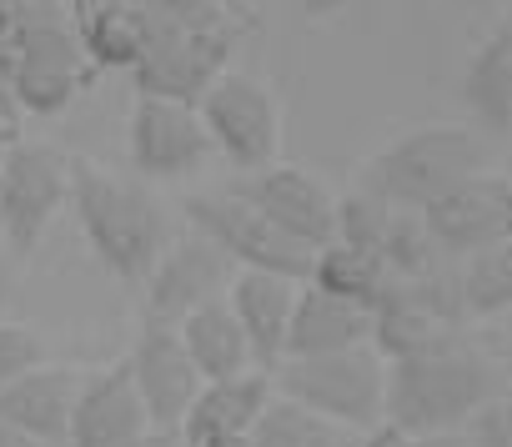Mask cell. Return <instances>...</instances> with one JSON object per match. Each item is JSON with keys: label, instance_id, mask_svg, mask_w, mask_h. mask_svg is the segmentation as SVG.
Masks as SVG:
<instances>
[{"label": "cell", "instance_id": "obj_1", "mask_svg": "<svg viewBox=\"0 0 512 447\" xmlns=\"http://www.w3.org/2000/svg\"><path fill=\"white\" fill-rule=\"evenodd\" d=\"M502 397V362L467 332H447L432 347L387 362V422L427 432H467L482 407Z\"/></svg>", "mask_w": 512, "mask_h": 447}, {"label": "cell", "instance_id": "obj_2", "mask_svg": "<svg viewBox=\"0 0 512 447\" xmlns=\"http://www.w3.org/2000/svg\"><path fill=\"white\" fill-rule=\"evenodd\" d=\"M71 211L96 262L131 287H146L151 267L176 237L171 211L151 186L116 176L96 161H71Z\"/></svg>", "mask_w": 512, "mask_h": 447}, {"label": "cell", "instance_id": "obj_3", "mask_svg": "<svg viewBox=\"0 0 512 447\" xmlns=\"http://www.w3.org/2000/svg\"><path fill=\"white\" fill-rule=\"evenodd\" d=\"M482 141L467 126H417L407 136H397L392 146H382L357 186L382 196L392 211H427L437 196H447L457 181L482 171Z\"/></svg>", "mask_w": 512, "mask_h": 447}, {"label": "cell", "instance_id": "obj_4", "mask_svg": "<svg viewBox=\"0 0 512 447\" xmlns=\"http://www.w3.org/2000/svg\"><path fill=\"white\" fill-rule=\"evenodd\" d=\"M6 81L26 116H61L96 81V66L86 61L61 0H26L21 6V36Z\"/></svg>", "mask_w": 512, "mask_h": 447}, {"label": "cell", "instance_id": "obj_5", "mask_svg": "<svg viewBox=\"0 0 512 447\" xmlns=\"http://www.w3.org/2000/svg\"><path fill=\"white\" fill-rule=\"evenodd\" d=\"M277 397L342 422L352 432H372L387 422V362L377 347H347L327 357H287L277 372Z\"/></svg>", "mask_w": 512, "mask_h": 447}, {"label": "cell", "instance_id": "obj_6", "mask_svg": "<svg viewBox=\"0 0 512 447\" xmlns=\"http://www.w3.org/2000/svg\"><path fill=\"white\" fill-rule=\"evenodd\" d=\"M181 216H186L191 232H201L206 242H216L236 262V272H277V277H292V282L312 277L317 252H307L302 242L277 232L262 211H251L226 186L221 191H191L181 201Z\"/></svg>", "mask_w": 512, "mask_h": 447}, {"label": "cell", "instance_id": "obj_7", "mask_svg": "<svg viewBox=\"0 0 512 447\" xmlns=\"http://www.w3.org/2000/svg\"><path fill=\"white\" fill-rule=\"evenodd\" d=\"M66 201H71V156L41 141H16L0 156V242L16 262H26L41 247Z\"/></svg>", "mask_w": 512, "mask_h": 447}, {"label": "cell", "instance_id": "obj_8", "mask_svg": "<svg viewBox=\"0 0 512 447\" xmlns=\"http://www.w3.org/2000/svg\"><path fill=\"white\" fill-rule=\"evenodd\" d=\"M231 51H236V26H226V31H191V26H171V21L151 16L146 51H141L136 71H131L136 96L196 106L226 76Z\"/></svg>", "mask_w": 512, "mask_h": 447}, {"label": "cell", "instance_id": "obj_9", "mask_svg": "<svg viewBox=\"0 0 512 447\" xmlns=\"http://www.w3.org/2000/svg\"><path fill=\"white\" fill-rule=\"evenodd\" d=\"M201 126L211 136V146L246 176V171H262L277 166L282 151V111L277 96L267 91V81H256L246 71H226L201 101Z\"/></svg>", "mask_w": 512, "mask_h": 447}, {"label": "cell", "instance_id": "obj_10", "mask_svg": "<svg viewBox=\"0 0 512 447\" xmlns=\"http://www.w3.org/2000/svg\"><path fill=\"white\" fill-rule=\"evenodd\" d=\"M231 196H241L251 211H262L277 232H287L292 242H302L307 252H322L337 242V201L332 191L302 171V166H262L246 171L226 186Z\"/></svg>", "mask_w": 512, "mask_h": 447}, {"label": "cell", "instance_id": "obj_11", "mask_svg": "<svg viewBox=\"0 0 512 447\" xmlns=\"http://www.w3.org/2000/svg\"><path fill=\"white\" fill-rule=\"evenodd\" d=\"M231 282H236V262L216 242H206L201 232L186 227L181 237H171V247L161 252V262L146 277V317L176 327L196 307L221 302L231 292Z\"/></svg>", "mask_w": 512, "mask_h": 447}, {"label": "cell", "instance_id": "obj_12", "mask_svg": "<svg viewBox=\"0 0 512 447\" xmlns=\"http://www.w3.org/2000/svg\"><path fill=\"white\" fill-rule=\"evenodd\" d=\"M126 146H131L136 171L151 181H186L216 151L196 106L156 101V96H136L131 121H126Z\"/></svg>", "mask_w": 512, "mask_h": 447}, {"label": "cell", "instance_id": "obj_13", "mask_svg": "<svg viewBox=\"0 0 512 447\" xmlns=\"http://www.w3.org/2000/svg\"><path fill=\"white\" fill-rule=\"evenodd\" d=\"M126 367H131V382H136V392H141V407H146L151 427H156V432H181V422H186V412H191V402H196V392H201L206 382H201V372L191 367V357H186L176 327L141 317L136 347H131Z\"/></svg>", "mask_w": 512, "mask_h": 447}, {"label": "cell", "instance_id": "obj_14", "mask_svg": "<svg viewBox=\"0 0 512 447\" xmlns=\"http://www.w3.org/2000/svg\"><path fill=\"white\" fill-rule=\"evenodd\" d=\"M507 196H512V186L487 171H477V176L457 181L447 196H437L422 211V221H427L432 242L442 247V257H472V252L507 242Z\"/></svg>", "mask_w": 512, "mask_h": 447}, {"label": "cell", "instance_id": "obj_15", "mask_svg": "<svg viewBox=\"0 0 512 447\" xmlns=\"http://www.w3.org/2000/svg\"><path fill=\"white\" fill-rule=\"evenodd\" d=\"M146 432H151V417L141 407V392H136L126 362H111V367L81 377L66 447H126Z\"/></svg>", "mask_w": 512, "mask_h": 447}, {"label": "cell", "instance_id": "obj_16", "mask_svg": "<svg viewBox=\"0 0 512 447\" xmlns=\"http://www.w3.org/2000/svg\"><path fill=\"white\" fill-rule=\"evenodd\" d=\"M307 282H292V277H277V272H236L226 302L251 342V357L256 367L277 372L287 362V332H292V312H297V297H302Z\"/></svg>", "mask_w": 512, "mask_h": 447}, {"label": "cell", "instance_id": "obj_17", "mask_svg": "<svg viewBox=\"0 0 512 447\" xmlns=\"http://www.w3.org/2000/svg\"><path fill=\"white\" fill-rule=\"evenodd\" d=\"M76 367L61 362H41L26 377H16L0 392V422H11L16 432H26L36 447L46 442H66L71 437V412H76V392H81Z\"/></svg>", "mask_w": 512, "mask_h": 447}, {"label": "cell", "instance_id": "obj_18", "mask_svg": "<svg viewBox=\"0 0 512 447\" xmlns=\"http://www.w3.org/2000/svg\"><path fill=\"white\" fill-rule=\"evenodd\" d=\"M272 397H277V382L267 367H251V372L226 377V382H206L181 422V442L206 447L216 437H251L262 412L272 407Z\"/></svg>", "mask_w": 512, "mask_h": 447}, {"label": "cell", "instance_id": "obj_19", "mask_svg": "<svg viewBox=\"0 0 512 447\" xmlns=\"http://www.w3.org/2000/svg\"><path fill=\"white\" fill-rule=\"evenodd\" d=\"M76 41L96 71H136L151 16L136 0H66Z\"/></svg>", "mask_w": 512, "mask_h": 447}, {"label": "cell", "instance_id": "obj_20", "mask_svg": "<svg viewBox=\"0 0 512 447\" xmlns=\"http://www.w3.org/2000/svg\"><path fill=\"white\" fill-rule=\"evenodd\" d=\"M347 347H372V307L317 292L312 282L297 297L292 332H287V357H327Z\"/></svg>", "mask_w": 512, "mask_h": 447}, {"label": "cell", "instance_id": "obj_21", "mask_svg": "<svg viewBox=\"0 0 512 447\" xmlns=\"http://www.w3.org/2000/svg\"><path fill=\"white\" fill-rule=\"evenodd\" d=\"M457 96L467 106V116L482 126V131H497L507 136L512 131V21L497 26L462 66V81H457Z\"/></svg>", "mask_w": 512, "mask_h": 447}, {"label": "cell", "instance_id": "obj_22", "mask_svg": "<svg viewBox=\"0 0 512 447\" xmlns=\"http://www.w3.org/2000/svg\"><path fill=\"white\" fill-rule=\"evenodd\" d=\"M176 337L191 357V367L201 372V382H226V377H241L256 367L251 357V342L231 312V302H211V307H196L186 322H176Z\"/></svg>", "mask_w": 512, "mask_h": 447}, {"label": "cell", "instance_id": "obj_23", "mask_svg": "<svg viewBox=\"0 0 512 447\" xmlns=\"http://www.w3.org/2000/svg\"><path fill=\"white\" fill-rule=\"evenodd\" d=\"M367 432H352L342 422H327L287 397H272V407L262 412V422H256L251 442L256 447H362Z\"/></svg>", "mask_w": 512, "mask_h": 447}, {"label": "cell", "instance_id": "obj_24", "mask_svg": "<svg viewBox=\"0 0 512 447\" xmlns=\"http://www.w3.org/2000/svg\"><path fill=\"white\" fill-rule=\"evenodd\" d=\"M307 282H312L317 292H332V297H347V302L372 307L377 292L387 287V267H382V257H372V252H357V247L332 242V247H322V252L312 257V277H307Z\"/></svg>", "mask_w": 512, "mask_h": 447}, {"label": "cell", "instance_id": "obj_25", "mask_svg": "<svg viewBox=\"0 0 512 447\" xmlns=\"http://www.w3.org/2000/svg\"><path fill=\"white\" fill-rule=\"evenodd\" d=\"M457 287H462V307L467 317H497L512 312V242H497L487 252L462 257L457 267Z\"/></svg>", "mask_w": 512, "mask_h": 447}, {"label": "cell", "instance_id": "obj_26", "mask_svg": "<svg viewBox=\"0 0 512 447\" xmlns=\"http://www.w3.org/2000/svg\"><path fill=\"white\" fill-rule=\"evenodd\" d=\"M382 267H387V277H402V282L447 267L442 247L432 242L427 221H422V211H397V216H392L387 242H382Z\"/></svg>", "mask_w": 512, "mask_h": 447}, {"label": "cell", "instance_id": "obj_27", "mask_svg": "<svg viewBox=\"0 0 512 447\" xmlns=\"http://www.w3.org/2000/svg\"><path fill=\"white\" fill-rule=\"evenodd\" d=\"M392 206L362 186H352L342 201H337V242L342 247H357V252H372L382 257V242H387V227H392Z\"/></svg>", "mask_w": 512, "mask_h": 447}, {"label": "cell", "instance_id": "obj_28", "mask_svg": "<svg viewBox=\"0 0 512 447\" xmlns=\"http://www.w3.org/2000/svg\"><path fill=\"white\" fill-rule=\"evenodd\" d=\"M41 362H46V347L26 322H0V392Z\"/></svg>", "mask_w": 512, "mask_h": 447}, {"label": "cell", "instance_id": "obj_29", "mask_svg": "<svg viewBox=\"0 0 512 447\" xmlns=\"http://www.w3.org/2000/svg\"><path fill=\"white\" fill-rule=\"evenodd\" d=\"M472 447H512V397H497L492 407H482L467 427Z\"/></svg>", "mask_w": 512, "mask_h": 447}, {"label": "cell", "instance_id": "obj_30", "mask_svg": "<svg viewBox=\"0 0 512 447\" xmlns=\"http://www.w3.org/2000/svg\"><path fill=\"white\" fill-rule=\"evenodd\" d=\"M21 6L26 0H0V76H11L16 36H21Z\"/></svg>", "mask_w": 512, "mask_h": 447}, {"label": "cell", "instance_id": "obj_31", "mask_svg": "<svg viewBox=\"0 0 512 447\" xmlns=\"http://www.w3.org/2000/svg\"><path fill=\"white\" fill-rule=\"evenodd\" d=\"M21 106H16V91H11V81L0 76V156H6L16 141H21Z\"/></svg>", "mask_w": 512, "mask_h": 447}, {"label": "cell", "instance_id": "obj_32", "mask_svg": "<svg viewBox=\"0 0 512 447\" xmlns=\"http://www.w3.org/2000/svg\"><path fill=\"white\" fill-rule=\"evenodd\" d=\"M16 292H21V262L0 242V322H6V307L16 302Z\"/></svg>", "mask_w": 512, "mask_h": 447}, {"label": "cell", "instance_id": "obj_33", "mask_svg": "<svg viewBox=\"0 0 512 447\" xmlns=\"http://www.w3.org/2000/svg\"><path fill=\"white\" fill-rule=\"evenodd\" d=\"M362 447H417V437L402 432V427H392V422H382V427H372V432L362 437Z\"/></svg>", "mask_w": 512, "mask_h": 447}, {"label": "cell", "instance_id": "obj_34", "mask_svg": "<svg viewBox=\"0 0 512 447\" xmlns=\"http://www.w3.org/2000/svg\"><path fill=\"white\" fill-rule=\"evenodd\" d=\"M417 447H472V437L467 432H427V437H417Z\"/></svg>", "mask_w": 512, "mask_h": 447}, {"label": "cell", "instance_id": "obj_35", "mask_svg": "<svg viewBox=\"0 0 512 447\" xmlns=\"http://www.w3.org/2000/svg\"><path fill=\"white\" fill-rule=\"evenodd\" d=\"M352 0H302V11L312 16V21H327V16H337V11H347Z\"/></svg>", "mask_w": 512, "mask_h": 447}, {"label": "cell", "instance_id": "obj_36", "mask_svg": "<svg viewBox=\"0 0 512 447\" xmlns=\"http://www.w3.org/2000/svg\"><path fill=\"white\" fill-rule=\"evenodd\" d=\"M126 447H186V442H181V432H156V427H151L146 437H136V442H126Z\"/></svg>", "mask_w": 512, "mask_h": 447}, {"label": "cell", "instance_id": "obj_37", "mask_svg": "<svg viewBox=\"0 0 512 447\" xmlns=\"http://www.w3.org/2000/svg\"><path fill=\"white\" fill-rule=\"evenodd\" d=\"M0 447H36V442H31L26 432H16L11 422H0Z\"/></svg>", "mask_w": 512, "mask_h": 447}, {"label": "cell", "instance_id": "obj_38", "mask_svg": "<svg viewBox=\"0 0 512 447\" xmlns=\"http://www.w3.org/2000/svg\"><path fill=\"white\" fill-rule=\"evenodd\" d=\"M206 447H256L251 437H216V442H206Z\"/></svg>", "mask_w": 512, "mask_h": 447}, {"label": "cell", "instance_id": "obj_39", "mask_svg": "<svg viewBox=\"0 0 512 447\" xmlns=\"http://www.w3.org/2000/svg\"><path fill=\"white\" fill-rule=\"evenodd\" d=\"M502 382H507V397H512V342H507V352H502Z\"/></svg>", "mask_w": 512, "mask_h": 447}, {"label": "cell", "instance_id": "obj_40", "mask_svg": "<svg viewBox=\"0 0 512 447\" xmlns=\"http://www.w3.org/2000/svg\"><path fill=\"white\" fill-rule=\"evenodd\" d=\"M507 242H512V196H507Z\"/></svg>", "mask_w": 512, "mask_h": 447}]
</instances>
